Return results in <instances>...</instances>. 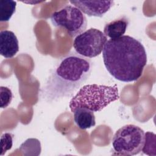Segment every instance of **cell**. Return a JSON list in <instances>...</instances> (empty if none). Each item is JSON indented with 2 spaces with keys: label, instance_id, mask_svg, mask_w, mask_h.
<instances>
[{
  "label": "cell",
  "instance_id": "1",
  "mask_svg": "<svg viewBox=\"0 0 156 156\" xmlns=\"http://www.w3.org/2000/svg\"><path fill=\"white\" fill-rule=\"evenodd\" d=\"M93 68L90 59L76 52L60 58L40 90V98L53 102L72 96L89 78Z\"/></svg>",
  "mask_w": 156,
  "mask_h": 156
},
{
  "label": "cell",
  "instance_id": "2",
  "mask_svg": "<svg viewBox=\"0 0 156 156\" xmlns=\"http://www.w3.org/2000/svg\"><path fill=\"white\" fill-rule=\"evenodd\" d=\"M102 58L110 74L124 82L139 79L147 63L144 46L129 35L107 40L102 51Z\"/></svg>",
  "mask_w": 156,
  "mask_h": 156
},
{
  "label": "cell",
  "instance_id": "13",
  "mask_svg": "<svg viewBox=\"0 0 156 156\" xmlns=\"http://www.w3.org/2000/svg\"><path fill=\"white\" fill-rule=\"evenodd\" d=\"M141 151L150 156L156 155V136L154 133L147 132L144 133V142Z\"/></svg>",
  "mask_w": 156,
  "mask_h": 156
},
{
  "label": "cell",
  "instance_id": "12",
  "mask_svg": "<svg viewBox=\"0 0 156 156\" xmlns=\"http://www.w3.org/2000/svg\"><path fill=\"white\" fill-rule=\"evenodd\" d=\"M19 149L24 155H29L31 152V155H38L41 152V144L36 138H29L21 144Z\"/></svg>",
  "mask_w": 156,
  "mask_h": 156
},
{
  "label": "cell",
  "instance_id": "14",
  "mask_svg": "<svg viewBox=\"0 0 156 156\" xmlns=\"http://www.w3.org/2000/svg\"><path fill=\"white\" fill-rule=\"evenodd\" d=\"M0 98L1 104L0 107L1 108H7L11 103L13 99V93L11 90L7 87L1 86L0 87Z\"/></svg>",
  "mask_w": 156,
  "mask_h": 156
},
{
  "label": "cell",
  "instance_id": "5",
  "mask_svg": "<svg viewBox=\"0 0 156 156\" xmlns=\"http://www.w3.org/2000/svg\"><path fill=\"white\" fill-rule=\"evenodd\" d=\"M50 19L54 26L64 27L71 37H76L84 32L87 26L84 13L78 8L71 5L54 12Z\"/></svg>",
  "mask_w": 156,
  "mask_h": 156
},
{
  "label": "cell",
  "instance_id": "3",
  "mask_svg": "<svg viewBox=\"0 0 156 156\" xmlns=\"http://www.w3.org/2000/svg\"><path fill=\"white\" fill-rule=\"evenodd\" d=\"M119 98L116 85L88 84L80 87L71 98L69 107L71 112L78 108H85L93 112H100Z\"/></svg>",
  "mask_w": 156,
  "mask_h": 156
},
{
  "label": "cell",
  "instance_id": "6",
  "mask_svg": "<svg viewBox=\"0 0 156 156\" xmlns=\"http://www.w3.org/2000/svg\"><path fill=\"white\" fill-rule=\"evenodd\" d=\"M107 41L104 32L96 28H90L77 35L73 45L78 54L86 58H93L102 52Z\"/></svg>",
  "mask_w": 156,
  "mask_h": 156
},
{
  "label": "cell",
  "instance_id": "10",
  "mask_svg": "<svg viewBox=\"0 0 156 156\" xmlns=\"http://www.w3.org/2000/svg\"><path fill=\"white\" fill-rule=\"evenodd\" d=\"M73 113L74 122L80 129L85 130L95 126V115L93 111L85 108H78Z\"/></svg>",
  "mask_w": 156,
  "mask_h": 156
},
{
  "label": "cell",
  "instance_id": "8",
  "mask_svg": "<svg viewBox=\"0 0 156 156\" xmlns=\"http://www.w3.org/2000/svg\"><path fill=\"white\" fill-rule=\"evenodd\" d=\"M19 51V42L15 34L10 30L0 32V54L6 58L16 55Z\"/></svg>",
  "mask_w": 156,
  "mask_h": 156
},
{
  "label": "cell",
  "instance_id": "15",
  "mask_svg": "<svg viewBox=\"0 0 156 156\" xmlns=\"http://www.w3.org/2000/svg\"><path fill=\"white\" fill-rule=\"evenodd\" d=\"M13 135L10 132H5L1 135V155H4L7 151L11 149L13 146Z\"/></svg>",
  "mask_w": 156,
  "mask_h": 156
},
{
  "label": "cell",
  "instance_id": "9",
  "mask_svg": "<svg viewBox=\"0 0 156 156\" xmlns=\"http://www.w3.org/2000/svg\"><path fill=\"white\" fill-rule=\"evenodd\" d=\"M129 23L126 16H121L107 23L104 28V34L110 39L119 38L125 34Z\"/></svg>",
  "mask_w": 156,
  "mask_h": 156
},
{
  "label": "cell",
  "instance_id": "4",
  "mask_svg": "<svg viewBox=\"0 0 156 156\" xmlns=\"http://www.w3.org/2000/svg\"><path fill=\"white\" fill-rule=\"evenodd\" d=\"M144 142V130L137 126L127 124L115 132L112 144L117 155H135L141 152Z\"/></svg>",
  "mask_w": 156,
  "mask_h": 156
},
{
  "label": "cell",
  "instance_id": "7",
  "mask_svg": "<svg viewBox=\"0 0 156 156\" xmlns=\"http://www.w3.org/2000/svg\"><path fill=\"white\" fill-rule=\"evenodd\" d=\"M69 2L88 16L102 17L113 5V1H70Z\"/></svg>",
  "mask_w": 156,
  "mask_h": 156
},
{
  "label": "cell",
  "instance_id": "11",
  "mask_svg": "<svg viewBox=\"0 0 156 156\" xmlns=\"http://www.w3.org/2000/svg\"><path fill=\"white\" fill-rule=\"evenodd\" d=\"M16 6V1L12 0H0V21H9L15 12Z\"/></svg>",
  "mask_w": 156,
  "mask_h": 156
},
{
  "label": "cell",
  "instance_id": "16",
  "mask_svg": "<svg viewBox=\"0 0 156 156\" xmlns=\"http://www.w3.org/2000/svg\"><path fill=\"white\" fill-rule=\"evenodd\" d=\"M24 3L28 4H32V5H35L40 2H43V1H22Z\"/></svg>",
  "mask_w": 156,
  "mask_h": 156
}]
</instances>
